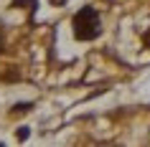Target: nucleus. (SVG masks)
<instances>
[{
  "label": "nucleus",
  "instance_id": "obj_1",
  "mask_svg": "<svg viewBox=\"0 0 150 147\" xmlns=\"http://www.w3.org/2000/svg\"><path fill=\"white\" fill-rule=\"evenodd\" d=\"M71 25H74L76 41H94L99 36V31H102V20H99V13L94 8H81L74 15Z\"/></svg>",
  "mask_w": 150,
  "mask_h": 147
},
{
  "label": "nucleus",
  "instance_id": "obj_3",
  "mask_svg": "<svg viewBox=\"0 0 150 147\" xmlns=\"http://www.w3.org/2000/svg\"><path fill=\"white\" fill-rule=\"evenodd\" d=\"M28 107L31 104H16V112H28Z\"/></svg>",
  "mask_w": 150,
  "mask_h": 147
},
{
  "label": "nucleus",
  "instance_id": "obj_4",
  "mask_svg": "<svg viewBox=\"0 0 150 147\" xmlns=\"http://www.w3.org/2000/svg\"><path fill=\"white\" fill-rule=\"evenodd\" d=\"M145 46H150V31L145 33Z\"/></svg>",
  "mask_w": 150,
  "mask_h": 147
},
{
  "label": "nucleus",
  "instance_id": "obj_2",
  "mask_svg": "<svg viewBox=\"0 0 150 147\" xmlns=\"http://www.w3.org/2000/svg\"><path fill=\"white\" fill-rule=\"evenodd\" d=\"M18 137H21V139H25V137H28V127H21V132H18Z\"/></svg>",
  "mask_w": 150,
  "mask_h": 147
}]
</instances>
